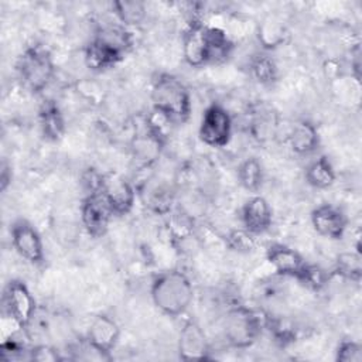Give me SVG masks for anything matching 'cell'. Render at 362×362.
<instances>
[{"mask_svg":"<svg viewBox=\"0 0 362 362\" xmlns=\"http://www.w3.org/2000/svg\"><path fill=\"white\" fill-rule=\"evenodd\" d=\"M250 71L255 79L262 85H273L277 81V65L274 59L267 54H259L253 57L250 62Z\"/></svg>","mask_w":362,"mask_h":362,"instance_id":"obj_24","label":"cell"},{"mask_svg":"<svg viewBox=\"0 0 362 362\" xmlns=\"http://www.w3.org/2000/svg\"><path fill=\"white\" fill-rule=\"evenodd\" d=\"M150 296L157 310L175 318L189 308L194 300V286L184 272L165 270L153 279Z\"/></svg>","mask_w":362,"mask_h":362,"instance_id":"obj_2","label":"cell"},{"mask_svg":"<svg viewBox=\"0 0 362 362\" xmlns=\"http://www.w3.org/2000/svg\"><path fill=\"white\" fill-rule=\"evenodd\" d=\"M28 359L37 362H58L64 358L58 352V349L49 345H37L28 351Z\"/></svg>","mask_w":362,"mask_h":362,"instance_id":"obj_31","label":"cell"},{"mask_svg":"<svg viewBox=\"0 0 362 362\" xmlns=\"http://www.w3.org/2000/svg\"><path fill=\"white\" fill-rule=\"evenodd\" d=\"M113 13L124 27L139 25L146 17V6L137 0H122L113 3Z\"/></svg>","mask_w":362,"mask_h":362,"instance_id":"obj_23","label":"cell"},{"mask_svg":"<svg viewBox=\"0 0 362 362\" xmlns=\"http://www.w3.org/2000/svg\"><path fill=\"white\" fill-rule=\"evenodd\" d=\"M38 122L42 136L49 141H58L65 134V120L59 106L47 100L41 105L38 112Z\"/></svg>","mask_w":362,"mask_h":362,"instance_id":"obj_19","label":"cell"},{"mask_svg":"<svg viewBox=\"0 0 362 362\" xmlns=\"http://www.w3.org/2000/svg\"><path fill=\"white\" fill-rule=\"evenodd\" d=\"M23 351H24V348H21L17 342L8 341V342L1 344L0 355H1V359L11 361V359H17L23 354Z\"/></svg>","mask_w":362,"mask_h":362,"instance_id":"obj_33","label":"cell"},{"mask_svg":"<svg viewBox=\"0 0 362 362\" xmlns=\"http://www.w3.org/2000/svg\"><path fill=\"white\" fill-rule=\"evenodd\" d=\"M230 113L221 103H211L202 113L198 136L199 140L215 148H222L229 144L232 137Z\"/></svg>","mask_w":362,"mask_h":362,"instance_id":"obj_5","label":"cell"},{"mask_svg":"<svg viewBox=\"0 0 362 362\" xmlns=\"http://www.w3.org/2000/svg\"><path fill=\"white\" fill-rule=\"evenodd\" d=\"M113 212L100 192L88 194L81 204V221L86 233L90 238H102L109 229Z\"/></svg>","mask_w":362,"mask_h":362,"instance_id":"obj_10","label":"cell"},{"mask_svg":"<svg viewBox=\"0 0 362 362\" xmlns=\"http://www.w3.org/2000/svg\"><path fill=\"white\" fill-rule=\"evenodd\" d=\"M264 178L263 165L256 157L245 158L238 167V181L249 192H257Z\"/></svg>","mask_w":362,"mask_h":362,"instance_id":"obj_22","label":"cell"},{"mask_svg":"<svg viewBox=\"0 0 362 362\" xmlns=\"http://www.w3.org/2000/svg\"><path fill=\"white\" fill-rule=\"evenodd\" d=\"M272 124H274V120H273V115L270 112H267V115H264L263 112L262 113L256 112L253 122H252L255 136L259 139L267 137V133L272 129Z\"/></svg>","mask_w":362,"mask_h":362,"instance_id":"obj_32","label":"cell"},{"mask_svg":"<svg viewBox=\"0 0 362 362\" xmlns=\"http://www.w3.org/2000/svg\"><path fill=\"white\" fill-rule=\"evenodd\" d=\"M259 41L262 42L263 48L272 49L284 42L286 37V28L280 21H276L274 18H266L259 25Z\"/></svg>","mask_w":362,"mask_h":362,"instance_id":"obj_25","label":"cell"},{"mask_svg":"<svg viewBox=\"0 0 362 362\" xmlns=\"http://www.w3.org/2000/svg\"><path fill=\"white\" fill-rule=\"evenodd\" d=\"M304 178L308 185L317 189H327L334 185L337 180L335 170L325 156H320L314 158L304 171Z\"/></svg>","mask_w":362,"mask_h":362,"instance_id":"obj_20","label":"cell"},{"mask_svg":"<svg viewBox=\"0 0 362 362\" xmlns=\"http://www.w3.org/2000/svg\"><path fill=\"white\" fill-rule=\"evenodd\" d=\"M182 55L188 65L201 68L208 65V25L194 20L182 35Z\"/></svg>","mask_w":362,"mask_h":362,"instance_id":"obj_13","label":"cell"},{"mask_svg":"<svg viewBox=\"0 0 362 362\" xmlns=\"http://www.w3.org/2000/svg\"><path fill=\"white\" fill-rule=\"evenodd\" d=\"M233 47L232 40L222 28L208 25V65L226 61L230 57Z\"/></svg>","mask_w":362,"mask_h":362,"instance_id":"obj_21","label":"cell"},{"mask_svg":"<svg viewBox=\"0 0 362 362\" xmlns=\"http://www.w3.org/2000/svg\"><path fill=\"white\" fill-rule=\"evenodd\" d=\"M267 262L280 276L298 279L307 262L293 247L283 243H272L266 250Z\"/></svg>","mask_w":362,"mask_h":362,"instance_id":"obj_17","label":"cell"},{"mask_svg":"<svg viewBox=\"0 0 362 362\" xmlns=\"http://www.w3.org/2000/svg\"><path fill=\"white\" fill-rule=\"evenodd\" d=\"M3 305L10 320L21 329L27 328L35 314V298L21 280H10L3 291Z\"/></svg>","mask_w":362,"mask_h":362,"instance_id":"obj_6","label":"cell"},{"mask_svg":"<svg viewBox=\"0 0 362 362\" xmlns=\"http://www.w3.org/2000/svg\"><path fill=\"white\" fill-rule=\"evenodd\" d=\"M335 359L338 362H361L362 361V346L356 341L344 339L337 346Z\"/></svg>","mask_w":362,"mask_h":362,"instance_id":"obj_28","label":"cell"},{"mask_svg":"<svg viewBox=\"0 0 362 362\" xmlns=\"http://www.w3.org/2000/svg\"><path fill=\"white\" fill-rule=\"evenodd\" d=\"M72 359H82V361H110L112 359V355H107V354H103L100 351H98L93 345H90L86 338L76 344L74 348H72Z\"/></svg>","mask_w":362,"mask_h":362,"instance_id":"obj_29","label":"cell"},{"mask_svg":"<svg viewBox=\"0 0 362 362\" xmlns=\"http://www.w3.org/2000/svg\"><path fill=\"white\" fill-rule=\"evenodd\" d=\"M226 245L238 253H249L255 249L256 240H255V235H252L250 232L242 228V229H233L228 233Z\"/></svg>","mask_w":362,"mask_h":362,"instance_id":"obj_27","label":"cell"},{"mask_svg":"<svg viewBox=\"0 0 362 362\" xmlns=\"http://www.w3.org/2000/svg\"><path fill=\"white\" fill-rule=\"evenodd\" d=\"M119 324L106 314H98L90 321L85 338L98 351L110 355V352L119 342Z\"/></svg>","mask_w":362,"mask_h":362,"instance_id":"obj_16","label":"cell"},{"mask_svg":"<svg viewBox=\"0 0 362 362\" xmlns=\"http://www.w3.org/2000/svg\"><path fill=\"white\" fill-rule=\"evenodd\" d=\"M337 272L351 280V281H359L362 277V262H361V253L359 252H346L338 256L337 260Z\"/></svg>","mask_w":362,"mask_h":362,"instance_id":"obj_26","label":"cell"},{"mask_svg":"<svg viewBox=\"0 0 362 362\" xmlns=\"http://www.w3.org/2000/svg\"><path fill=\"white\" fill-rule=\"evenodd\" d=\"M288 144L293 153L298 156H310L320 147V133L310 120L297 122L288 134Z\"/></svg>","mask_w":362,"mask_h":362,"instance_id":"obj_18","label":"cell"},{"mask_svg":"<svg viewBox=\"0 0 362 362\" xmlns=\"http://www.w3.org/2000/svg\"><path fill=\"white\" fill-rule=\"evenodd\" d=\"M11 178H13L11 167L6 161H3L1 173H0V188H1V191L7 189V187L11 184Z\"/></svg>","mask_w":362,"mask_h":362,"instance_id":"obj_34","label":"cell"},{"mask_svg":"<svg viewBox=\"0 0 362 362\" xmlns=\"http://www.w3.org/2000/svg\"><path fill=\"white\" fill-rule=\"evenodd\" d=\"M242 228L252 235H262L272 228L273 211L262 195H252L240 209Z\"/></svg>","mask_w":362,"mask_h":362,"instance_id":"obj_15","label":"cell"},{"mask_svg":"<svg viewBox=\"0 0 362 362\" xmlns=\"http://www.w3.org/2000/svg\"><path fill=\"white\" fill-rule=\"evenodd\" d=\"M297 280L301 281L303 284L314 288V290H318L325 283V274H324V272L318 266L307 263L304 270L301 272V274H300V277Z\"/></svg>","mask_w":362,"mask_h":362,"instance_id":"obj_30","label":"cell"},{"mask_svg":"<svg viewBox=\"0 0 362 362\" xmlns=\"http://www.w3.org/2000/svg\"><path fill=\"white\" fill-rule=\"evenodd\" d=\"M127 52L105 38L95 34V37L85 47V64L90 71H106L117 65Z\"/></svg>","mask_w":362,"mask_h":362,"instance_id":"obj_14","label":"cell"},{"mask_svg":"<svg viewBox=\"0 0 362 362\" xmlns=\"http://www.w3.org/2000/svg\"><path fill=\"white\" fill-rule=\"evenodd\" d=\"M266 321L246 305L230 307L223 317V337L229 346L236 349L250 348L260 337Z\"/></svg>","mask_w":362,"mask_h":362,"instance_id":"obj_4","label":"cell"},{"mask_svg":"<svg viewBox=\"0 0 362 362\" xmlns=\"http://www.w3.org/2000/svg\"><path fill=\"white\" fill-rule=\"evenodd\" d=\"M151 103L167 123L184 124L192 110L191 95L185 83L171 74H158L151 85Z\"/></svg>","mask_w":362,"mask_h":362,"instance_id":"obj_1","label":"cell"},{"mask_svg":"<svg viewBox=\"0 0 362 362\" xmlns=\"http://www.w3.org/2000/svg\"><path fill=\"white\" fill-rule=\"evenodd\" d=\"M314 230L327 239L339 240L345 235L348 219L342 209L332 204H321L311 211L310 215Z\"/></svg>","mask_w":362,"mask_h":362,"instance_id":"obj_11","label":"cell"},{"mask_svg":"<svg viewBox=\"0 0 362 362\" xmlns=\"http://www.w3.org/2000/svg\"><path fill=\"white\" fill-rule=\"evenodd\" d=\"M164 146V133L156 124L147 123V126L137 132L130 141L132 158L140 168H148L160 158Z\"/></svg>","mask_w":362,"mask_h":362,"instance_id":"obj_9","label":"cell"},{"mask_svg":"<svg viewBox=\"0 0 362 362\" xmlns=\"http://www.w3.org/2000/svg\"><path fill=\"white\" fill-rule=\"evenodd\" d=\"M115 216H124L132 212L136 204V189L132 182L116 171L102 175L100 191Z\"/></svg>","mask_w":362,"mask_h":362,"instance_id":"obj_7","label":"cell"},{"mask_svg":"<svg viewBox=\"0 0 362 362\" xmlns=\"http://www.w3.org/2000/svg\"><path fill=\"white\" fill-rule=\"evenodd\" d=\"M16 69L23 86L31 93L42 92L54 78L55 64L51 52L40 44L28 45L18 55Z\"/></svg>","mask_w":362,"mask_h":362,"instance_id":"obj_3","label":"cell"},{"mask_svg":"<svg viewBox=\"0 0 362 362\" xmlns=\"http://www.w3.org/2000/svg\"><path fill=\"white\" fill-rule=\"evenodd\" d=\"M178 356L182 361H204L209 354V342L205 331L195 320L184 322L178 334Z\"/></svg>","mask_w":362,"mask_h":362,"instance_id":"obj_12","label":"cell"},{"mask_svg":"<svg viewBox=\"0 0 362 362\" xmlns=\"http://www.w3.org/2000/svg\"><path fill=\"white\" fill-rule=\"evenodd\" d=\"M11 245L24 260L34 266L44 263V243L41 235L27 219L18 218L10 225Z\"/></svg>","mask_w":362,"mask_h":362,"instance_id":"obj_8","label":"cell"}]
</instances>
